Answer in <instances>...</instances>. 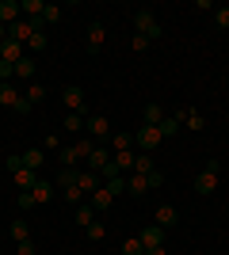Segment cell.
Returning <instances> with one entry per match:
<instances>
[{"label": "cell", "mask_w": 229, "mask_h": 255, "mask_svg": "<svg viewBox=\"0 0 229 255\" xmlns=\"http://www.w3.org/2000/svg\"><path fill=\"white\" fill-rule=\"evenodd\" d=\"M46 149H61V141H57V133H50V137L42 141V152H46Z\"/></svg>", "instance_id": "c3c4849f"}, {"label": "cell", "mask_w": 229, "mask_h": 255, "mask_svg": "<svg viewBox=\"0 0 229 255\" xmlns=\"http://www.w3.org/2000/svg\"><path fill=\"white\" fill-rule=\"evenodd\" d=\"M103 187H107L111 194H122L126 191V179H122V175H111V179H103Z\"/></svg>", "instance_id": "836d02e7"}, {"label": "cell", "mask_w": 229, "mask_h": 255, "mask_svg": "<svg viewBox=\"0 0 229 255\" xmlns=\"http://www.w3.org/2000/svg\"><path fill=\"white\" fill-rule=\"evenodd\" d=\"M34 202H38V206H42V202H50V198H54V183H46V179H38V183H34Z\"/></svg>", "instance_id": "ac0fdd59"}, {"label": "cell", "mask_w": 229, "mask_h": 255, "mask_svg": "<svg viewBox=\"0 0 229 255\" xmlns=\"http://www.w3.org/2000/svg\"><path fill=\"white\" fill-rule=\"evenodd\" d=\"M130 46H134L138 53H145V50H149V38H145V34H134V38H130Z\"/></svg>", "instance_id": "f6af8a7d"}, {"label": "cell", "mask_w": 229, "mask_h": 255, "mask_svg": "<svg viewBox=\"0 0 229 255\" xmlns=\"http://www.w3.org/2000/svg\"><path fill=\"white\" fill-rule=\"evenodd\" d=\"M42 164H46V152H42V149H27V152H23V168L38 171Z\"/></svg>", "instance_id": "e0dca14e"}, {"label": "cell", "mask_w": 229, "mask_h": 255, "mask_svg": "<svg viewBox=\"0 0 229 255\" xmlns=\"http://www.w3.org/2000/svg\"><path fill=\"white\" fill-rule=\"evenodd\" d=\"M84 129H88V137H92V141H103V137H111V122H107L103 115H92V118L84 122Z\"/></svg>", "instance_id": "277c9868"}, {"label": "cell", "mask_w": 229, "mask_h": 255, "mask_svg": "<svg viewBox=\"0 0 229 255\" xmlns=\"http://www.w3.org/2000/svg\"><path fill=\"white\" fill-rule=\"evenodd\" d=\"M107 164H111V152H107V149H99V145H96V149L88 152V171H96V175H99Z\"/></svg>", "instance_id": "8fae6325"}, {"label": "cell", "mask_w": 229, "mask_h": 255, "mask_svg": "<svg viewBox=\"0 0 229 255\" xmlns=\"http://www.w3.org/2000/svg\"><path fill=\"white\" fill-rule=\"evenodd\" d=\"M57 160H61V168H76V160H80V152H76V145H65V149L57 152Z\"/></svg>", "instance_id": "d4e9b609"}, {"label": "cell", "mask_w": 229, "mask_h": 255, "mask_svg": "<svg viewBox=\"0 0 229 255\" xmlns=\"http://www.w3.org/2000/svg\"><path fill=\"white\" fill-rule=\"evenodd\" d=\"M4 38H8V27H4V23H0V42H4Z\"/></svg>", "instance_id": "f907efd6"}, {"label": "cell", "mask_w": 229, "mask_h": 255, "mask_svg": "<svg viewBox=\"0 0 229 255\" xmlns=\"http://www.w3.org/2000/svg\"><path fill=\"white\" fill-rule=\"evenodd\" d=\"M42 99H46V88L42 84H31V88H27V103H31V107L42 103Z\"/></svg>", "instance_id": "e575fe53"}, {"label": "cell", "mask_w": 229, "mask_h": 255, "mask_svg": "<svg viewBox=\"0 0 229 255\" xmlns=\"http://www.w3.org/2000/svg\"><path fill=\"white\" fill-rule=\"evenodd\" d=\"M42 19H46V23H57V19H61V8H57V4H46Z\"/></svg>", "instance_id": "b9f144b4"}, {"label": "cell", "mask_w": 229, "mask_h": 255, "mask_svg": "<svg viewBox=\"0 0 229 255\" xmlns=\"http://www.w3.org/2000/svg\"><path fill=\"white\" fill-rule=\"evenodd\" d=\"M103 38H107V27L103 23H88V53H99L103 50Z\"/></svg>", "instance_id": "8992f818"}, {"label": "cell", "mask_w": 229, "mask_h": 255, "mask_svg": "<svg viewBox=\"0 0 229 255\" xmlns=\"http://www.w3.org/2000/svg\"><path fill=\"white\" fill-rule=\"evenodd\" d=\"M11 179H15V187H19V191H34V183H38V175H34L31 168H19L15 175H11Z\"/></svg>", "instance_id": "4fadbf2b"}, {"label": "cell", "mask_w": 229, "mask_h": 255, "mask_svg": "<svg viewBox=\"0 0 229 255\" xmlns=\"http://www.w3.org/2000/svg\"><path fill=\"white\" fill-rule=\"evenodd\" d=\"M61 198H65V202H73V206H80V202H84V191H80V187H69Z\"/></svg>", "instance_id": "74e56055"}, {"label": "cell", "mask_w": 229, "mask_h": 255, "mask_svg": "<svg viewBox=\"0 0 229 255\" xmlns=\"http://www.w3.org/2000/svg\"><path fill=\"white\" fill-rule=\"evenodd\" d=\"M76 175H80V168H61V171H57V187H61V191L76 187Z\"/></svg>", "instance_id": "ffe728a7"}, {"label": "cell", "mask_w": 229, "mask_h": 255, "mask_svg": "<svg viewBox=\"0 0 229 255\" xmlns=\"http://www.w3.org/2000/svg\"><path fill=\"white\" fill-rule=\"evenodd\" d=\"M138 240H142V248H157V244H164V229L161 225H145L138 233Z\"/></svg>", "instance_id": "ba28073f"}, {"label": "cell", "mask_w": 229, "mask_h": 255, "mask_svg": "<svg viewBox=\"0 0 229 255\" xmlns=\"http://www.w3.org/2000/svg\"><path fill=\"white\" fill-rule=\"evenodd\" d=\"M134 171H138V175H149L153 171V156L149 152H138V156H134Z\"/></svg>", "instance_id": "f1b7e54d"}, {"label": "cell", "mask_w": 229, "mask_h": 255, "mask_svg": "<svg viewBox=\"0 0 229 255\" xmlns=\"http://www.w3.org/2000/svg\"><path fill=\"white\" fill-rule=\"evenodd\" d=\"M119 255H145V248H142V240H138V236H130V240H122Z\"/></svg>", "instance_id": "f546056e"}, {"label": "cell", "mask_w": 229, "mask_h": 255, "mask_svg": "<svg viewBox=\"0 0 229 255\" xmlns=\"http://www.w3.org/2000/svg\"><path fill=\"white\" fill-rule=\"evenodd\" d=\"M11 111H15V115H31V103H27V96H19V103L11 107Z\"/></svg>", "instance_id": "7dc6e473"}, {"label": "cell", "mask_w": 229, "mask_h": 255, "mask_svg": "<svg viewBox=\"0 0 229 255\" xmlns=\"http://www.w3.org/2000/svg\"><path fill=\"white\" fill-rule=\"evenodd\" d=\"M11 76H15V65H8V61H0V84H8Z\"/></svg>", "instance_id": "7bdbcfd3"}, {"label": "cell", "mask_w": 229, "mask_h": 255, "mask_svg": "<svg viewBox=\"0 0 229 255\" xmlns=\"http://www.w3.org/2000/svg\"><path fill=\"white\" fill-rule=\"evenodd\" d=\"M111 164H115V171H130V168H134V149L115 152V156H111Z\"/></svg>", "instance_id": "44dd1931"}, {"label": "cell", "mask_w": 229, "mask_h": 255, "mask_svg": "<svg viewBox=\"0 0 229 255\" xmlns=\"http://www.w3.org/2000/svg\"><path fill=\"white\" fill-rule=\"evenodd\" d=\"M15 202H19V210H31V206H38L31 191H19V194H15Z\"/></svg>", "instance_id": "f35d334b"}, {"label": "cell", "mask_w": 229, "mask_h": 255, "mask_svg": "<svg viewBox=\"0 0 229 255\" xmlns=\"http://www.w3.org/2000/svg\"><path fill=\"white\" fill-rule=\"evenodd\" d=\"M27 46H31V50H46V46H50L46 31H34V34H31V42H27Z\"/></svg>", "instance_id": "d590c367"}, {"label": "cell", "mask_w": 229, "mask_h": 255, "mask_svg": "<svg viewBox=\"0 0 229 255\" xmlns=\"http://www.w3.org/2000/svg\"><path fill=\"white\" fill-rule=\"evenodd\" d=\"M164 122V107L161 103H145V122L142 126H161Z\"/></svg>", "instance_id": "2e32d148"}, {"label": "cell", "mask_w": 229, "mask_h": 255, "mask_svg": "<svg viewBox=\"0 0 229 255\" xmlns=\"http://www.w3.org/2000/svg\"><path fill=\"white\" fill-rule=\"evenodd\" d=\"M31 34H34L31 19H15V23L8 27V38H15V42H31Z\"/></svg>", "instance_id": "30bf717a"}, {"label": "cell", "mask_w": 229, "mask_h": 255, "mask_svg": "<svg viewBox=\"0 0 229 255\" xmlns=\"http://www.w3.org/2000/svg\"><path fill=\"white\" fill-rule=\"evenodd\" d=\"M4 164H8V171H11V175H15V171L23 168V156H19V152H11V156L4 160Z\"/></svg>", "instance_id": "bcb514c9"}, {"label": "cell", "mask_w": 229, "mask_h": 255, "mask_svg": "<svg viewBox=\"0 0 229 255\" xmlns=\"http://www.w3.org/2000/svg\"><path fill=\"white\" fill-rule=\"evenodd\" d=\"M145 183H149V191H157V187H161V183H164V175H161V171H157V168H153L149 175H145Z\"/></svg>", "instance_id": "ee69618b"}, {"label": "cell", "mask_w": 229, "mask_h": 255, "mask_svg": "<svg viewBox=\"0 0 229 255\" xmlns=\"http://www.w3.org/2000/svg\"><path fill=\"white\" fill-rule=\"evenodd\" d=\"M134 27H138V34H145L149 42H153V38H161V34H164V27H161V23H157V15H153L149 8L134 11Z\"/></svg>", "instance_id": "6da1fadb"}, {"label": "cell", "mask_w": 229, "mask_h": 255, "mask_svg": "<svg viewBox=\"0 0 229 255\" xmlns=\"http://www.w3.org/2000/svg\"><path fill=\"white\" fill-rule=\"evenodd\" d=\"M27 53H23V42H15V38H4L0 42V61H8V65H15V61H23Z\"/></svg>", "instance_id": "5b68a950"}, {"label": "cell", "mask_w": 229, "mask_h": 255, "mask_svg": "<svg viewBox=\"0 0 229 255\" xmlns=\"http://www.w3.org/2000/svg\"><path fill=\"white\" fill-rule=\"evenodd\" d=\"M61 126H65L69 133H80V129H84V115H65V122H61Z\"/></svg>", "instance_id": "d6a6232c"}, {"label": "cell", "mask_w": 229, "mask_h": 255, "mask_svg": "<svg viewBox=\"0 0 229 255\" xmlns=\"http://www.w3.org/2000/svg\"><path fill=\"white\" fill-rule=\"evenodd\" d=\"M184 126H191V129H203V126H207V118L199 115L195 107H187V111H184Z\"/></svg>", "instance_id": "484cf974"}, {"label": "cell", "mask_w": 229, "mask_h": 255, "mask_svg": "<svg viewBox=\"0 0 229 255\" xmlns=\"http://www.w3.org/2000/svg\"><path fill=\"white\" fill-rule=\"evenodd\" d=\"M111 137H115V152L134 149V133H111Z\"/></svg>", "instance_id": "1f68e13d"}, {"label": "cell", "mask_w": 229, "mask_h": 255, "mask_svg": "<svg viewBox=\"0 0 229 255\" xmlns=\"http://www.w3.org/2000/svg\"><path fill=\"white\" fill-rule=\"evenodd\" d=\"M19 11H23V19H34V15H42V11H46V4H42V0H23Z\"/></svg>", "instance_id": "7402d4cb"}, {"label": "cell", "mask_w": 229, "mask_h": 255, "mask_svg": "<svg viewBox=\"0 0 229 255\" xmlns=\"http://www.w3.org/2000/svg\"><path fill=\"white\" fill-rule=\"evenodd\" d=\"M15 255H38L34 240H19V244H15Z\"/></svg>", "instance_id": "ab89813d"}, {"label": "cell", "mask_w": 229, "mask_h": 255, "mask_svg": "<svg viewBox=\"0 0 229 255\" xmlns=\"http://www.w3.org/2000/svg\"><path fill=\"white\" fill-rule=\"evenodd\" d=\"M15 19H23L19 0H0V23H4V27H11Z\"/></svg>", "instance_id": "9c48e42d"}, {"label": "cell", "mask_w": 229, "mask_h": 255, "mask_svg": "<svg viewBox=\"0 0 229 255\" xmlns=\"http://www.w3.org/2000/svg\"><path fill=\"white\" fill-rule=\"evenodd\" d=\"M15 103H19V92L11 84H0V107H15Z\"/></svg>", "instance_id": "4316f807"}, {"label": "cell", "mask_w": 229, "mask_h": 255, "mask_svg": "<svg viewBox=\"0 0 229 255\" xmlns=\"http://www.w3.org/2000/svg\"><path fill=\"white\" fill-rule=\"evenodd\" d=\"M8 233H11V240L19 244V240H31V225H27V221H11Z\"/></svg>", "instance_id": "603a6c76"}, {"label": "cell", "mask_w": 229, "mask_h": 255, "mask_svg": "<svg viewBox=\"0 0 229 255\" xmlns=\"http://www.w3.org/2000/svg\"><path fill=\"white\" fill-rule=\"evenodd\" d=\"M88 202L96 206V213H103V210H111V202H115V194H111L107 187H99V191L92 194V198H88Z\"/></svg>", "instance_id": "5bb4252c"}, {"label": "cell", "mask_w": 229, "mask_h": 255, "mask_svg": "<svg viewBox=\"0 0 229 255\" xmlns=\"http://www.w3.org/2000/svg\"><path fill=\"white\" fill-rule=\"evenodd\" d=\"M92 149H96V141H92V137H80V141H76V152H80V160H88V152H92Z\"/></svg>", "instance_id": "8d00e7d4"}, {"label": "cell", "mask_w": 229, "mask_h": 255, "mask_svg": "<svg viewBox=\"0 0 229 255\" xmlns=\"http://www.w3.org/2000/svg\"><path fill=\"white\" fill-rule=\"evenodd\" d=\"M195 191H199V194H214V191H218V175H210V171H203V175L195 179Z\"/></svg>", "instance_id": "9a60e30c"}, {"label": "cell", "mask_w": 229, "mask_h": 255, "mask_svg": "<svg viewBox=\"0 0 229 255\" xmlns=\"http://www.w3.org/2000/svg\"><path fill=\"white\" fill-rule=\"evenodd\" d=\"M214 23H218L222 31H229V8H214Z\"/></svg>", "instance_id": "60d3db41"}, {"label": "cell", "mask_w": 229, "mask_h": 255, "mask_svg": "<svg viewBox=\"0 0 229 255\" xmlns=\"http://www.w3.org/2000/svg\"><path fill=\"white\" fill-rule=\"evenodd\" d=\"M76 187H80L84 194H96L99 187H103V179H99L96 171H80V175H76Z\"/></svg>", "instance_id": "7c38bea8"}, {"label": "cell", "mask_w": 229, "mask_h": 255, "mask_svg": "<svg viewBox=\"0 0 229 255\" xmlns=\"http://www.w3.org/2000/svg\"><path fill=\"white\" fill-rule=\"evenodd\" d=\"M145 255H168V252H164V244H157V248H145Z\"/></svg>", "instance_id": "681fc988"}, {"label": "cell", "mask_w": 229, "mask_h": 255, "mask_svg": "<svg viewBox=\"0 0 229 255\" xmlns=\"http://www.w3.org/2000/svg\"><path fill=\"white\" fill-rule=\"evenodd\" d=\"M34 73H38V69H34V57H31V53H27L23 61H15V76H23V80H34Z\"/></svg>", "instance_id": "d6986e66"}, {"label": "cell", "mask_w": 229, "mask_h": 255, "mask_svg": "<svg viewBox=\"0 0 229 255\" xmlns=\"http://www.w3.org/2000/svg\"><path fill=\"white\" fill-rule=\"evenodd\" d=\"M126 191H130V194H145V191H149V183H145V175H138V171H134L130 179H126Z\"/></svg>", "instance_id": "83f0119b"}, {"label": "cell", "mask_w": 229, "mask_h": 255, "mask_svg": "<svg viewBox=\"0 0 229 255\" xmlns=\"http://www.w3.org/2000/svg\"><path fill=\"white\" fill-rule=\"evenodd\" d=\"M92 221H96V206L80 202V206H76V225H92Z\"/></svg>", "instance_id": "cb8c5ba5"}, {"label": "cell", "mask_w": 229, "mask_h": 255, "mask_svg": "<svg viewBox=\"0 0 229 255\" xmlns=\"http://www.w3.org/2000/svg\"><path fill=\"white\" fill-rule=\"evenodd\" d=\"M61 103L69 107V115H84V88H80V84H69L65 92H61Z\"/></svg>", "instance_id": "3957f363"}, {"label": "cell", "mask_w": 229, "mask_h": 255, "mask_svg": "<svg viewBox=\"0 0 229 255\" xmlns=\"http://www.w3.org/2000/svg\"><path fill=\"white\" fill-rule=\"evenodd\" d=\"M161 129H157V126H142V129H138V133H134V149H142V152H153V149H157V145H161Z\"/></svg>", "instance_id": "7a4b0ae2"}, {"label": "cell", "mask_w": 229, "mask_h": 255, "mask_svg": "<svg viewBox=\"0 0 229 255\" xmlns=\"http://www.w3.org/2000/svg\"><path fill=\"white\" fill-rule=\"evenodd\" d=\"M84 236H88V240H92V244H99V240L107 236V229H103V225H99V221H92V225H84Z\"/></svg>", "instance_id": "4dcf8cb0"}, {"label": "cell", "mask_w": 229, "mask_h": 255, "mask_svg": "<svg viewBox=\"0 0 229 255\" xmlns=\"http://www.w3.org/2000/svg\"><path fill=\"white\" fill-rule=\"evenodd\" d=\"M180 221V213H176V206H157V213H153V225H161V229H172V225Z\"/></svg>", "instance_id": "52a82bcc"}]
</instances>
